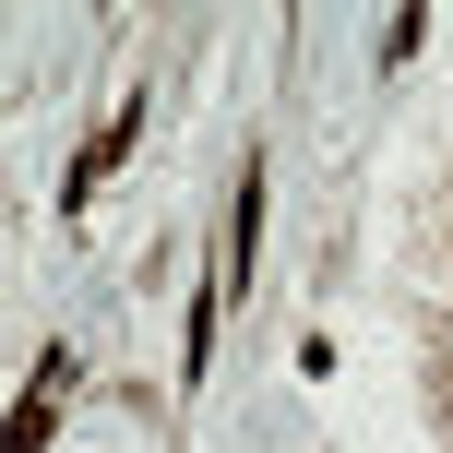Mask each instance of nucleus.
Returning <instances> with one entry per match:
<instances>
[{
	"label": "nucleus",
	"mask_w": 453,
	"mask_h": 453,
	"mask_svg": "<svg viewBox=\"0 0 453 453\" xmlns=\"http://www.w3.org/2000/svg\"><path fill=\"white\" fill-rule=\"evenodd\" d=\"M48 394H60V346L36 358V382H24V406H12V453H36L48 430H60V406H48Z\"/></svg>",
	"instance_id": "2"
},
{
	"label": "nucleus",
	"mask_w": 453,
	"mask_h": 453,
	"mask_svg": "<svg viewBox=\"0 0 453 453\" xmlns=\"http://www.w3.org/2000/svg\"><path fill=\"white\" fill-rule=\"evenodd\" d=\"M132 132H143V108H119V119H108V132H96V143H84V156H72V180H60V203H72V215H84V203H96V180H108V167H119V156H132Z\"/></svg>",
	"instance_id": "1"
}]
</instances>
